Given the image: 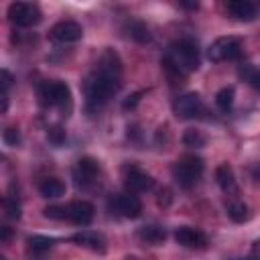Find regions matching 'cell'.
Returning <instances> with one entry per match:
<instances>
[{
    "label": "cell",
    "mask_w": 260,
    "mask_h": 260,
    "mask_svg": "<svg viewBox=\"0 0 260 260\" xmlns=\"http://www.w3.org/2000/svg\"><path fill=\"white\" fill-rule=\"evenodd\" d=\"M122 75V61L114 49H106L98 61V67L85 77L83 81V95L89 110L102 108L110 98H114L120 87Z\"/></svg>",
    "instance_id": "obj_1"
},
{
    "label": "cell",
    "mask_w": 260,
    "mask_h": 260,
    "mask_svg": "<svg viewBox=\"0 0 260 260\" xmlns=\"http://www.w3.org/2000/svg\"><path fill=\"white\" fill-rule=\"evenodd\" d=\"M162 65L175 75H189L199 67V47L193 39H179L165 51Z\"/></svg>",
    "instance_id": "obj_2"
},
{
    "label": "cell",
    "mask_w": 260,
    "mask_h": 260,
    "mask_svg": "<svg viewBox=\"0 0 260 260\" xmlns=\"http://www.w3.org/2000/svg\"><path fill=\"white\" fill-rule=\"evenodd\" d=\"M39 102L45 108H59L69 110L71 108V91L69 85L63 81H45L39 85Z\"/></svg>",
    "instance_id": "obj_3"
},
{
    "label": "cell",
    "mask_w": 260,
    "mask_h": 260,
    "mask_svg": "<svg viewBox=\"0 0 260 260\" xmlns=\"http://www.w3.org/2000/svg\"><path fill=\"white\" fill-rule=\"evenodd\" d=\"M201 173H203V160H201L197 154H183V156L175 162V167H173V177H175V181H177L181 187H185V189L193 187V185L199 181Z\"/></svg>",
    "instance_id": "obj_4"
},
{
    "label": "cell",
    "mask_w": 260,
    "mask_h": 260,
    "mask_svg": "<svg viewBox=\"0 0 260 260\" xmlns=\"http://www.w3.org/2000/svg\"><path fill=\"white\" fill-rule=\"evenodd\" d=\"M242 49H244V45H242V41L238 37H219L209 45L207 57L211 61H215V63L234 61V59H238L242 55Z\"/></svg>",
    "instance_id": "obj_5"
},
{
    "label": "cell",
    "mask_w": 260,
    "mask_h": 260,
    "mask_svg": "<svg viewBox=\"0 0 260 260\" xmlns=\"http://www.w3.org/2000/svg\"><path fill=\"white\" fill-rule=\"evenodd\" d=\"M8 18L12 24L28 28V26H37L43 14H41V8L32 2H12L8 6Z\"/></svg>",
    "instance_id": "obj_6"
},
{
    "label": "cell",
    "mask_w": 260,
    "mask_h": 260,
    "mask_svg": "<svg viewBox=\"0 0 260 260\" xmlns=\"http://www.w3.org/2000/svg\"><path fill=\"white\" fill-rule=\"evenodd\" d=\"M110 209L122 217H128V219H136L140 213H142V201L134 195V193H120V195H114L110 199Z\"/></svg>",
    "instance_id": "obj_7"
},
{
    "label": "cell",
    "mask_w": 260,
    "mask_h": 260,
    "mask_svg": "<svg viewBox=\"0 0 260 260\" xmlns=\"http://www.w3.org/2000/svg\"><path fill=\"white\" fill-rule=\"evenodd\" d=\"M173 110L177 114V118L181 120H193V118H199L201 112H203V102L199 98V93L195 91H189V93H183L175 100L173 104Z\"/></svg>",
    "instance_id": "obj_8"
},
{
    "label": "cell",
    "mask_w": 260,
    "mask_h": 260,
    "mask_svg": "<svg viewBox=\"0 0 260 260\" xmlns=\"http://www.w3.org/2000/svg\"><path fill=\"white\" fill-rule=\"evenodd\" d=\"M98 173H100V162H98L93 156H81V158L77 160V165L73 167L75 185L81 187V189L89 187V185L95 181Z\"/></svg>",
    "instance_id": "obj_9"
},
{
    "label": "cell",
    "mask_w": 260,
    "mask_h": 260,
    "mask_svg": "<svg viewBox=\"0 0 260 260\" xmlns=\"http://www.w3.org/2000/svg\"><path fill=\"white\" fill-rule=\"evenodd\" d=\"M83 37V28L75 20H61L49 30V39L55 43H75Z\"/></svg>",
    "instance_id": "obj_10"
},
{
    "label": "cell",
    "mask_w": 260,
    "mask_h": 260,
    "mask_svg": "<svg viewBox=\"0 0 260 260\" xmlns=\"http://www.w3.org/2000/svg\"><path fill=\"white\" fill-rule=\"evenodd\" d=\"M65 219L75 225H87L93 219V205L89 201H71L65 205Z\"/></svg>",
    "instance_id": "obj_11"
},
{
    "label": "cell",
    "mask_w": 260,
    "mask_h": 260,
    "mask_svg": "<svg viewBox=\"0 0 260 260\" xmlns=\"http://www.w3.org/2000/svg\"><path fill=\"white\" fill-rule=\"evenodd\" d=\"M124 183L130 189V193H146V191H152L154 189V179L148 173H144V171H140L136 167H132V169L126 171Z\"/></svg>",
    "instance_id": "obj_12"
},
{
    "label": "cell",
    "mask_w": 260,
    "mask_h": 260,
    "mask_svg": "<svg viewBox=\"0 0 260 260\" xmlns=\"http://www.w3.org/2000/svg\"><path fill=\"white\" fill-rule=\"evenodd\" d=\"M175 240L177 244L185 246V248H205L207 246V236L191 225H181L175 230Z\"/></svg>",
    "instance_id": "obj_13"
},
{
    "label": "cell",
    "mask_w": 260,
    "mask_h": 260,
    "mask_svg": "<svg viewBox=\"0 0 260 260\" xmlns=\"http://www.w3.org/2000/svg\"><path fill=\"white\" fill-rule=\"evenodd\" d=\"M71 240H73L75 244L83 246V248L93 250V252H100V254H104V252H106V238H104L102 234H98V232L81 230V232L73 234V236H71Z\"/></svg>",
    "instance_id": "obj_14"
},
{
    "label": "cell",
    "mask_w": 260,
    "mask_h": 260,
    "mask_svg": "<svg viewBox=\"0 0 260 260\" xmlns=\"http://www.w3.org/2000/svg\"><path fill=\"white\" fill-rule=\"evenodd\" d=\"M225 8L238 20H246L248 22V20H254L256 18V6L252 2H248V0H230L225 4Z\"/></svg>",
    "instance_id": "obj_15"
},
{
    "label": "cell",
    "mask_w": 260,
    "mask_h": 260,
    "mask_svg": "<svg viewBox=\"0 0 260 260\" xmlns=\"http://www.w3.org/2000/svg\"><path fill=\"white\" fill-rule=\"evenodd\" d=\"M215 181L221 187V191H225V193H236L238 191L236 177H234V171H232L230 165H219L215 169Z\"/></svg>",
    "instance_id": "obj_16"
},
{
    "label": "cell",
    "mask_w": 260,
    "mask_h": 260,
    "mask_svg": "<svg viewBox=\"0 0 260 260\" xmlns=\"http://www.w3.org/2000/svg\"><path fill=\"white\" fill-rule=\"evenodd\" d=\"M138 238H140L144 244L160 246V244L167 240V232H165V228H160V225H142V228L138 230Z\"/></svg>",
    "instance_id": "obj_17"
},
{
    "label": "cell",
    "mask_w": 260,
    "mask_h": 260,
    "mask_svg": "<svg viewBox=\"0 0 260 260\" xmlns=\"http://www.w3.org/2000/svg\"><path fill=\"white\" fill-rule=\"evenodd\" d=\"M39 193L43 197H51V199L61 197L65 193V183L61 179H57V177H47V179H43L39 183Z\"/></svg>",
    "instance_id": "obj_18"
},
{
    "label": "cell",
    "mask_w": 260,
    "mask_h": 260,
    "mask_svg": "<svg viewBox=\"0 0 260 260\" xmlns=\"http://www.w3.org/2000/svg\"><path fill=\"white\" fill-rule=\"evenodd\" d=\"M26 244H28V252H30V254L43 256L45 252H49V250L53 248L55 240H53V238H47V236H30V238L26 240Z\"/></svg>",
    "instance_id": "obj_19"
},
{
    "label": "cell",
    "mask_w": 260,
    "mask_h": 260,
    "mask_svg": "<svg viewBox=\"0 0 260 260\" xmlns=\"http://www.w3.org/2000/svg\"><path fill=\"white\" fill-rule=\"evenodd\" d=\"M238 75L256 91H260V67H254L250 63H244L238 71Z\"/></svg>",
    "instance_id": "obj_20"
},
{
    "label": "cell",
    "mask_w": 260,
    "mask_h": 260,
    "mask_svg": "<svg viewBox=\"0 0 260 260\" xmlns=\"http://www.w3.org/2000/svg\"><path fill=\"white\" fill-rule=\"evenodd\" d=\"M228 217L236 223H244L250 219V209L242 201H232V203H228Z\"/></svg>",
    "instance_id": "obj_21"
},
{
    "label": "cell",
    "mask_w": 260,
    "mask_h": 260,
    "mask_svg": "<svg viewBox=\"0 0 260 260\" xmlns=\"http://www.w3.org/2000/svg\"><path fill=\"white\" fill-rule=\"evenodd\" d=\"M234 87L232 85H228V87H221L217 93H215V104H217V108L221 110V112H230L232 110V106H234Z\"/></svg>",
    "instance_id": "obj_22"
},
{
    "label": "cell",
    "mask_w": 260,
    "mask_h": 260,
    "mask_svg": "<svg viewBox=\"0 0 260 260\" xmlns=\"http://www.w3.org/2000/svg\"><path fill=\"white\" fill-rule=\"evenodd\" d=\"M128 35L134 39V41H138V43H148L150 41V30H148V26L144 24V22H140V20H132L130 24H128Z\"/></svg>",
    "instance_id": "obj_23"
},
{
    "label": "cell",
    "mask_w": 260,
    "mask_h": 260,
    "mask_svg": "<svg viewBox=\"0 0 260 260\" xmlns=\"http://www.w3.org/2000/svg\"><path fill=\"white\" fill-rule=\"evenodd\" d=\"M4 213H6L8 219H18L20 217V201H18V195L8 193V197L4 199Z\"/></svg>",
    "instance_id": "obj_24"
},
{
    "label": "cell",
    "mask_w": 260,
    "mask_h": 260,
    "mask_svg": "<svg viewBox=\"0 0 260 260\" xmlns=\"http://www.w3.org/2000/svg\"><path fill=\"white\" fill-rule=\"evenodd\" d=\"M183 142H185V146H191V148H199V146H203L205 144V136L199 132V130H185V134H183Z\"/></svg>",
    "instance_id": "obj_25"
},
{
    "label": "cell",
    "mask_w": 260,
    "mask_h": 260,
    "mask_svg": "<svg viewBox=\"0 0 260 260\" xmlns=\"http://www.w3.org/2000/svg\"><path fill=\"white\" fill-rule=\"evenodd\" d=\"M2 140L8 144V146H16L20 142V132L16 126H8L4 132H2Z\"/></svg>",
    "instance_id": "obj_26"
},
{
    "label": "cell",
    "mask_w": 260,
    "mask_h": 260,
    "mask_svg": "<svg viewBox=\"0 0 260 260\" xmlns=\"http://www.w3.org/2000/svg\"><path fill=\"white\" fill-rule=\"evenodd\" d=\"M43 215L49 217V219L63 221V219H65V205H51V207H45V209H43Z\"/></svg>",
    "instance_id": "obj_27"
},
{
    "label": "cell",
    "mask_w": 260,
    "mask_h": 260,
    "mask_svg": "<svg viewBox=\"0 0 260 260\" xmlns=\"http://www.w3.org/2000/svg\"><path fill=\"white\" fill-rule=\"evenodd\" d=\"M47 136H49V140H51L53 144H61V142L65 140V130H63L61 126H53Z\"/></svg>",
    "instance_id": "obj_28"
},
{
    "label": "cell",
    "mask_w": 260,
    "mask_h": 260,
    "mask_svg": "<svg viewBox=\"0 0 260 260\" xmlns=\"http://www.w3.org/2000/svg\"><path fill=\"white\" fill-rule=\"evenodd\" d=\"M246 260H260V240H254L252 242V248H250Z\"/></svg>",
    "instance_id": "obj_29"
},
{
    "label": "cell",
    "mask_w": 260,
    "mask_h": 260,
    "mask_svg": "<svg viewBox=\"0 0 260 260\" xmlns=\"http://www.w3.org/2000/svg\"><path fill=\"white\" fill-rule=\"evenodd\" d=\"M2 93H8V87L12 85V75L8 73V69H2Z\"/></svg>",
    "instance_id": "obj_30"
},
{
    "label": "cell",
    "mask_w": 260,
    "mask_h": 260,
    "mask_svg": "<svg viewBox=\"0 0 260 260\" xmlns=\"http://www.w3.org/2000/svg\"><path fill=\"white\" fill-rule=\"evenodd\" d=\"M138 100H140V93H134V95H132V100H126V102H124V108H134Z\"/></svg>",
    "instance_id": "obj_31"
},
{
    "label": "cell",
    "mask_w": 260,
    "mask_h": 260,
    "mask_svg": "<svg viewBox=\"0 0 260 260\" xmlns=\"http://www.w3.org/2000/svg\"><path fill=\"white\" fill-rule=\"evenodd\" d=\"M10 236H12V230H10L8 225H4V228H2V236H0V238H2V242H8V238H10Z\"/></svg>",
    "instance_id": "obj_32"
},
{
    "label": "cell",
    "mask_w": 260,
    "mask_h": 260,
    "mask_svg": "<svg viewBox=\"0 0 260 260\" xmlns=\"http://www.w3.org/2000/svg\"><path fill=\"white\" fill-rule=\"evenodd\" d=\"M252 177H254L256 181H260V162H258L256 167H252Z\"/></svg>",
    "instance_id": "obj_33"
},
{
    "label": "cell",
    "mask_w": 260,
    "mask_h": 260,
    "mask_svg": "<svg viewBox=\"0 0 260 260\" xmlns=\"http://www.w3.org/2000/svg\"><path fill=\"white\" fill-rule=\"evenodd\" d=\"M181 6H185V8H197L199 4L197 2H181Z\"/></svg>",
    "instance_id": "obj_34"
},
{
    "label": "cell",
    "mask_w": 260,
    "mask_h": 260,
    "mask_svg": "<svg viewBox=\"0 0 260 260\" xmlns=\"http://www.w3.org/2000/svg\"><path fill=\"white\" fill-rule=\"evenodd\" d=\"M126 260H136V258H134V256H128V258H126Z\"/></svg>",
    "instance_id": "obj_35"
},
{
    "label": "cell",
    "mask_w": 260,
    "mask_h": 260,
    "mask_svg": "<svg viewBox=\"0 0 260 260\" xmlns=\"http://www.w3.org/2000/svg\"><path fill=\"white\" fill-rule=\"evenodd\" d=\"M0 260H6V258H0Z\"/></svg>",
    "instance_id": "obj_36"
}]
</instances>
